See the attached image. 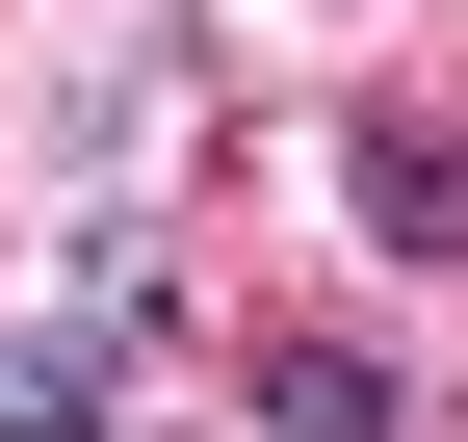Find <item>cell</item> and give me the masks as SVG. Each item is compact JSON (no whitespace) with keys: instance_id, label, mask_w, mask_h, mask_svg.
<instances>
[{"instance_id":"cell-5","label":"cell","mask_w":468,"mask_h":442,"mask_svg":"<svg viewBox=\"0 0 468 442\" xmlns=\"http://www.w3.org/2000/svg\"><path fill=\"white\" fill-rule=\"evenodd\" d=\"M52 131H79V156H156V131H183V52H79V104H52Z\"/></svg>"},{"instance_id":"cell-3","label":"cell","mask_w":468,"mask_h":442,"mask_svg":"<svg viewBox=\"0 0 468 442\" xmlns=\"http://www.w3.org/2000/svg\"><path fill=\"white\" fill-rule=\"evenodd\" d=\"M338 183H365V235H390V260H468V156L417 131V104H390V131L338 156Z\"/></svg>"},{"instance_id":"cell-4","label":"cell","mask_w":468,"mask_h":442,"mask_svg":"<svg viewBox=\"0 0 468 442\" xmlns=\"http://www.w3.org/2000/svg\"><path fill=\"white\" fill-rule=\"evenodd\" d=\"M417 391H390L365 339H261V442H390Z\"/></svg>"},{"instance_id":"cell-1","label":"cell","mask_w":468,"mask_h":442,"mask_svg":"<svg viewBox=\"0 0 468 442\" xmlns=\"http://www.w3.org/2000/svg\"><path fill=\"white\" fill-rule=\"evenodd\" d=\"M52 312H79V339L131 364V339H183V260H156L131 208H79V260H52Z\"/></svg>"},{"instance_id":"cell-2","label":"cell","mask_w":468,"mask_h":442,"mask_svg":"<svg viewBox=\"0 0 468 442\" xmlns=\"http://www.w3.org/2000/svg\"><path fill=\"white\" fill-rule=\"evenodd\" d=\"M0 442H131V391H104V339H79V312H52V339L0 312Z\"/></svg>"}]
</instances>
